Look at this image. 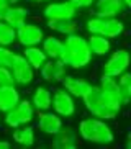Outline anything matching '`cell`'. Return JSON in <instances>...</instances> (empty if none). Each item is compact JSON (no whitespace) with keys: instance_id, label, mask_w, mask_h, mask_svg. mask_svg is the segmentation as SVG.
<instances>
[{"instance_id":"4dcf8cb0","label":"cell","mask_w":131,"mask_h":149,"mask_svg":"<svg viewBox=\"0 0 131 149\" xmlns=\"http://www.w3.org/2000/svg\"><path fill=\"white\" fill-rule=\"evenodd\" d=\"M12 148V143L7 139H0V149H10Z\"/></svg>"},{"instance_id":"836d02e7","label":"cell","mask_w":131,"mask_h":149,"mask_svg":"<svg viewBox=\"0 0 131 149\" xmlns=\"http://www.w3.org/2000/svg\"><path fill=\"white\" fill-rule=\"evenodd\" d=\"M10 2V5H18V2H20V0H8Z\"/></svg>"},{"instance_id":"484cf974","label":"cell","mask_w":131,"mask_h":149,"mask_svg":"<svg viewBox=\"0 0 131 149\" xmlns=\"http://www.w3.org/2000/svg\"><path fill=\"white\" fill-rule=\"evenodd\" d=\"M98 87L102 90H107V92H118V82L116 77H110V75H102L100 77V84Z\"/></svg>"},{"instance_id":"f1b7e54d","label":"cell","mask_w":131,"mask_h":149,"mask_svg":"<svg viewBox=\"0 0 131 149\" xmlns=\"http://www.w3.org/2000/svg\"><path fill=\"white\" fill-rule=\"evenodd\" d=\"M69 2L74 5L77 10H82V8H90L95 0H69Z\"/></svg>"},{"instance_id":"d6986e66","label":"cell","mask_w":131,"mask_h":149,"mask_svg":"<svg viewBox=\"0 0 131 149\" xmlns=\"http://www.w3.org/2000/svg\"><path fill=\"white\" fill-rule=\"evenodd\" d=\"M30 12L25 7H18V5H10V8L7 10V13L3 17V22L7 25H10L12 28H20L23 23H26V18H28Z\"/></svg>"},{"instance_id":"ffe728a7","label":"cell","mask_w":131,"mask_h":149,"mask_svg":"<svg viewBox=\"0 0 131 149\" xmlns=\"http://www.w3.org/2000/svg\"><path fill=\"white\" fill-rule=\"evenodd\" d=\"M87 43L93 56H107L111 49V40L102 35H90L87 38Z\"/></svg>"},{"instance_id":"30bf717a","label":"cell","mask_w":131,"mask_h":149,"mask_svg":"<svg viewBox=\"0 0 131 149\" xmlns=\"http://www.w3.org/2000/svg\"><path fill=\"white\" fill-rule=\"evenodd\" d=\"M79 10L74 5L70 3L69 0L64 2H51L44 7L43 10V17L46 20H70L75 18Z\"/></svg>"},{"instance_id":"44dd1931","label":"cell","mask_w":131,"mask_h":149,"mask_svg":"<svg viewBox=\"0 0 131 149\" xmlns=\"http://www.w3.org/2000/svg\"><path fill=\"white\" fill-rule=\"evenodd\" d=\"M23 57L28 61V64H30L35 70H38L44 62L48 61V56L44 54L41 46H26V48L23 49Z\"/></svg>"},{"instance_id":"2e32d148","label":"cell","mask_w":131,"mask_h":149,"mask_svg":"<svg viewBox=\"0 0 131 149\" xmlns=\"http://www.w3.org/2000/svg\"><path fill=\"white\" fill-rule=\"evenodd\" d=\"M20 92L17 85H0V113H7L8 110L20 102Z\"/></svg>"},{"instance_id":"5bb4252c","label":"cell","mask_w":131,"mask_h":149,"mask_svg":"<svg viewBox=\"0 0 131 149\" xmlns=\"http://www.w3.org/2000/svg\"><path fill=\"white\" fill-rule=\"evenodd\" d=\"M79 143V134L69 126H62L56 134H52V148L54 149H75Z\"/></svg>"},{"instance_id":"9c48e42d","label":"cell","mask_w":131,"mask_h":149,"mask_svg":"<svg viewBox=\"0 0 131 149\" xmlns=\"http://www.w3.org/2000/svg\"><path fill=\"white\" fill-rule=\"evenodd\" d=\"M44 31L41 26L35 23H23L20 28H17V43L23 48L26 46H39L44 38Z\"/></svg>"},{"instance_id":"3957f363","label":"cell","mask_w":131,"mask_h":149,"mask_svg":"<svg viewBox=\"0 0 131 149\" xmlns=\"http://www.w3.org/2000/svg\"><path fill=\"white\" fill-rule=\"evenodd\" d=\"M84 141L97 146H110L115 141V133L108 123L102 118L87 116L79 123V133Z\"/></svg>"},{"instance_id":"4fadbf2b","label":"cell","mask_w":131,"mask_h":149,"mask_svg":"<svg viewBox=\"0 0 131 149\" xmlns=\"http://www.w3.org/2000/svg\"><path fill=\"white\" fill-rule=\"evenodd\" d=\"M66 69L67 67L64 66V62L61 59H48L38 70L41 79L46 80V82H61L62 77L67 74Z\"/></svg>"},{"instance_id":"52a82bcc","label":"cell","mask_w":131,"mask_h":149,"mask_svg":"<svg viewBox=\"0 0 131 149\" xmlns=\"http://www.w3.org/2000/svg\"><path fill=\"white\" fill-rule=\"evenodd\" d=\"M131 64V56L126 49H116L111 53V56L105 61L103 64V74L110 75V77H118L123 74L125 70H128Z\"/></svg>"},{"instance_id":"1f68e13d","label":"cell","mask_w":131,"mask_h":149,"mask_svg":"<svg viewBox=\"0 0 131 149\" xmlns=\"http://www.w3.org/2000/svg\"><path fill=\"white\" fill-rule=\"evenodd\" d=\"M31 3H36V5H39V3H44V2H49V0H30Z\"/></svg>"},{"instance_id":"83f0119b","label":"cell","mask_w":131,"mask_h":149,"mask_svg":"<svg viewBox=\"0 0 131 149\" xmlns=\"http://www.w3.org/2000/svg\"><path fill=\"white\" fill-rule=\"evenodd\" d=\"M118 97L123 107H128L131 102V85H118Z\"/></svg>"},{"instance_id":"6da1fadb","label":"cell","mask_w":131,"mask_h":149,"mask_svg":"<svg viewBox=\"0 0 131 149\" xmlns=\"http://www.w3.org/2000/svg\"><path fill=\"white\" fill-rule=\"evenodd\" d=\"M82 100L92 116L102 118L105 121L115 120L123 108L118 92H107L102 90L98 85H90L87 93L82 97Z\"/></svg>"},{"instance_id":"7a4b0ae2","label":"cell","mask_w":131,"mask_h":149,"mask_svg":"<svg viewBox=\"0 0 131 149\" xmlns=\"http://www.w3.org/2000/svg\"><path fill=\"white\" fill-rule=\"evenodd\" d=\"M92 57H93V54L88 48L85 36L79 35L77 31L66 36V40L62 41V53L59 57L66 67L84 69L92 62Z\"/></svg>"},{"instance_id":"cb8c5ba5","label":"cell","mask_w":131,"mask_h":149,"mask_svg":"<svg viewBox=\"0 0 131 149\" xmlns=\"http://www.w3.org/2000/svg\"><path fill=\"white\" fill-rule=\"evenodd\" d=\"M17 43V30L0 20V46H12Z\"/></svg>"},{"instance_id":"7c38bea8","label":"cell","mask_w":131,"mask_h":149,"mask_svg":"<svg viewBox=\"0 0 131 149\" xmlns=\"http://www.w3.org/2000/svg\"><path fill=\"white\" fill-rule=\"evenodd\" d=\"M38 123H36V128H38L41 133L48 136L56 134L59 130H61L64 125H62V118L57 113L51 111V110H46V111H38Z\"/></svg>"},{"instance_id":"9a60e30c","label":"cell","mask_w":131,"mask_h":149,"mask_svg":"<svg viewBox=\"0 0 131 149\" xmlns=\"http://www.w3.org/2000/svg\"><path fill=\"white\" fill-rule=\"evenodd\" d=\"M61 82H62V88H66L74 98H82V97L87 93V90L90 88V85H92L88 80L82 79V77L67 75V74L62 77Z\"/></svg>"},{"instance_id":"ac0fdd59","label":"cell","mask_w":131,"mask_h":149,"mask_svg":"<svg viewBox=\"0 0 131 149\" xmlns=\"http://www.w3.org/2000/svg\"><path fill=\"white\" fill-rule=\"evenodd\" d=\"M31 105L36 111H46V110H51V90L48 87H43L39 85L33 90V95L30 98Z\"/></svg>"},{"instance_id":"603a6c76","label":"cell","mask_w":131,"mask_h":149,"mask_svg":"<svg viewBox=\"0 0 131 149\" xmlns=\"http://www.w3.org/2000/svg\"><path fill=\"white\" fill-rule=\"evenodd\" d=\"M46 25H48L49 30L66 36L70 35V33H75L79 30V25L74 18H70V20H46Z\"/></svg>"},{"instance_id":"8992f818","label":"cell","mask_w":131,"mask_h":149,"mask_svg":"<svg viewBox=\"0 0 131 149\" xmlns=\"http://www.w3.org/2000/svg\"><path fill=\"white\" fill-rule=\"evenodd\" d=\"M51 108L61 118H70L75 115V102L66 88H56L51 92Z\"/></svg>"},{"instance_id":"4316f807","label":"cell","mask_w":131,"mask_h":149,"mask_svg":"<svg viewBox=\"0 0 131 149\" xmlns=\"http://www.w3.org/2000/svg\"><path fill=\"white\" fill-rule=\"evenodd\" d=\"M0 85H17L10 67L0 66Z\"/></svg>"},{"instance_id":"d6a6232c","label":"cell","mask_w":131,"mask_h":149,"mask_svg":"<svg viewBox=\"0 0 131 149\" xmlns=\"http://www.w3.org/2000/svg\"><path fill=\"white\" fill-rule=\"evenodd\" d=\"M123 3H125V7H126V8H130L131 7V0H121Z\"/></svg>"},{"instance_id":"ba28073f","label":"cell","mask_w":131,"mask_h":149,"mask_svg":"<svg viewBox=\"0 0 131 149\" xmlns=\"http://www.w3.org/2000/svg\"><path fill=\"white\" fill-rule=\"evenodd\" d=\"M10 70H12L17 85L26 87V85H30L35 80V69L28 64V61L23 57V54H18V53L15 54V59L12 62Z\"/></svg>"},{"instance_id":"5b68a950","label":"cell","mask_w":131,"mask_h":149,"mask_svg":"<svg viewBox=\"0 0 131 149\" xmlns=\"http://www.w3.org/2000/svg\"><path fill=\"white\" fill-rule=\"evenodd\" d=\"M5 115V125L8 128H18L22 125H30L36 115V110L33 108L31 102L28 98H20L17 105L12 110H8Z\"/></svg>"},{"instance_id":"d4e9b609","label":"cell","mask_w":131,"mask_h":149,"mask_svg":"<svg viewBox=\"0 0 131 149\" xmlns=\"http://www.w3.org/2000/svg\"><path fill=\"white\" fill-rule=\"evenodd\" d=\"M15 51L10 49V46H0V66L12 67V62L15 59Z\"/></svg>"},{"instance_id":"277c9868","label":"cell","mask_w":131,"mask_h":149,"mask_svg":"<svg viewBox=\"0 0 131 149\" xmlns=\"http://www.w3.org/2000/svg\"><path fill=\"white\" fill-rule=\"evenodd\" d=\"M85 30L88 35H102L108 40H115L125 33V22L118 17L102 18L93 15L85 22Z\"/></svg>"},{"instance_id":"7402d4cb","label":"cell","mask_w":131,"mask_h":149,"mask_svg":"<svg viewBox=\"0 0 131 149\" xmlns=\"http://www.w3.org/2000/svg\"><path fill=\"white\" fill-rule=\"evenodd\" d=\"M39 46L44 51V54L48 56V59H59L61 57L62 41L57 36H44Z\"/></svg>"},{"instance_id":"f546056e","label":"cell","mask_w":131,"mask_h":149,"mask_svg":"<svg viewBox=\"0 0 131 149\" xmlns=\"http://www.w3.org/2000/svg\"><path fill=\"white\" fill-rule=\"evenodd\" d=\"M10 8V2L8 0H0V20H3L7 10Z\"/></svg>"},{"instance_id":"e0dca14e","label":"cell","mask_w":131,"mask_h":149,"mask_svg":"<svg viewBox=\"0 0 131 149\" xmlns=\"http://www.w3.org/2000/svg\"><path fill=\"white\" fill-rule=\"evenodd\" d=\"M36 141V131L35 126L31 125H22L13 130V143L22 148H30Z\"/></svg>"},{"instance_id":"8fae6325","label":"cell","mask_w":131,"mask_h":149,"mask_svg":"<svg viewBox=\"0 0 131 149\" xmlns=\"http://www.w3.org/2000/svg\"><path fill=\"white\" fill-rule=\"evenodd\" d=\"M90 8L95 17H102V18L120 17L128 10L121 0H95Z\"/></svg>"}]
</instances>
